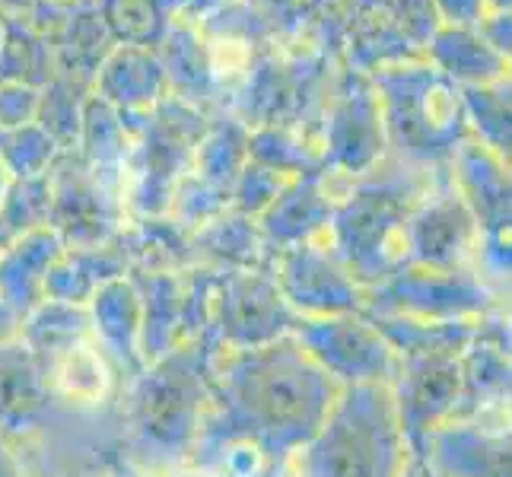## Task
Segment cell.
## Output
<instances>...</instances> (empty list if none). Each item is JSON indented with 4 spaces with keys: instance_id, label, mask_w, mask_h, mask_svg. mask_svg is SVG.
Segmentation results:
<instances>
[{
    "instance_id": "obj_16",
    "label": "cell",
    "mask_w": 512,
    "mask_h": 477,
    "mask_svg": "<svg viewBox=\"0 0 512 477\" xmlns=\"http://www.w3.org/2000/svg\"><path fill=\"white\" fill-rule=\"evenodd\" d=\"M93 96L115 112H150L169 99V80L153 48L115 45L93 74Z\"/></svg>"
},
{
    "instance_id": "obj_18",
    "label": "cell",
    "mask_w": 512,
    "mask_h": 477,
    "mask_svg": "<svg viewBox=\"0 0 512 477\" xmlns=\"http://www.w3.org/2000/svg\"><path fill=\"white\" fill-rule=\"evenodd\" d=\"M64 249V239L51 226L16 236L0 249V299L16 315L26 318L45 299V277Z\"/></svg>"
},
{
    "instance_id": "obj_4",
    "label": "cell",
    "mask_w": 512,
    "mask_h": 477,
    "mask_svg": "<svg viewBox=\"0 0 512 477\" xmlns=\"http://www.w3.org/2000/svg\"><path fill=\"white\" fill-rule=\"evenodd\" d=\"M369 86L379 99L385 144L408 163H449L452 150L468 140L458 86L427 61L379 67Z\"/></svg>"
},
{
    "instance_id": "obj_33",
    "label": "cell",
    "mask_w": 512,
    "mask_h": 477,
    "mask_svg": "<svg viewBox=\"0 0 512 477\" xmlns=\"http://www.w3.org/2000/svg\"><path fill=\"white\" fill-rule=\"evenodd\" d=\"M39 105H42L39 86L4 80L0 83V134L35 125L39 121Z\"/></svg>"
},
{
    "instance_id": "obj_12",
    "label": "cell",
    "mask_w": 512,
    "mask_h": 477,
    "mask_svg": "<svg viewBox=\"0 0 512 477\" xmlns=\"http://www.w3.org/2000/svg\"><path fill=\"white\" fill-rule=\"evenodd\" d=\"M385 147V128L373 86H353L338 99L331 118L325 121V150L319 153L322 169L366 175L379 166Z\"/></svg>"
},
{
    "instance_id": "obj_10",
    "label": "cell",
    "mask_w": 512,
    "mask_h": 477,
    "mask_svg": "<svg viewBox=\"0 0 512 477\" xmlns=\"http://www.w3.org/2000/svg\"><path fill=\"white\" fill-rule=\"evenodd\" d=\"M462 357V353H458ZM458 357H401L392 379V398L411 455H423L427 436L449 423L462 401Z\"/></svg>"
},
{
    "instance_id": "obj_22",
    "label": "cell",
    "mask_w": 512,
    "mask_h": 477,
    "mask_svg": "<svg viewBox=\"0 0 512 477\" xmlns=\"http://www.w3.org/2000/svg\"><path fill=\"white\" fill-rule=\"evenodd\" d=\"M156 55L166 70L169 96L204 112V105L217 93V77L201 29L194 23H172Z\"/></svg>"
},
{
    "instance_id": "obj_39",
    "label": "cell",
    "mask_w": 512,
    "mask_h": 477,
    "mask_svg": "<svg viewBox=\"0 0 512 477\" xmlns=\"http://www.w3.org/2000/svg\"><path fill=\"white\" fill-rule=\"evenodd\" d=\"M398 477H439V474H436L427 462H423L420 455H411V458H408V465H404V471H401Z\"/></svg>"
},
{
    "instance_id": "obj_29",
    "label": "cell",
    "mask_w": 512,
    "mask_h": 477,
    "mask_svg": "<svg viewBox=\"0 0 512 477\" xmlns=\"http://www.w3.org/2000/svg\"><path fill=\"white\" fill-rule=\"evenodd\" d=\"M249 159L277 175H284V179L325 172L319 150L306 147L303 137H296L293 131L277 128V125L249 128Z\"/></svg>"
},
{
    "instance_id": "obj_32",
    "label": "cell",
    "mask_w": 512,
    "mask_h": 477,
    "mask_svg": "<svg viewBox=\"0 0 512 477\" xmlns=\"http://www.w3.org/2000/svg\"><path fill=\"white\" fill-rule=\"evenodd\" d=\"M287 182L290 179H284V175H277L249 159V163L242 166L233 191H229V210H236V214L249 220H258L264 210L277 201V194L287 188Z\"/></svg>"
},
{
    "instance_id": "obj_20",
    "label": "cell",
    "mask_w": 512,
    "mask_h": 477,
    "mask_svg": "<svg viewBox=\"0 0 512 477\" xmlns=\"http://www.w3.org/2000/svg\"><path fill=\"white\" fill-rule=\"evenodd\" d=\"M125 274H131V264L118 236L102 245H86V249H64L45 277V299L86 306L99 287Z\"/></svg>"
},
{
    "instance_id": "obj_46",
    "label": "cell",
    "mask_w": 512,
    "mask_h": 477,
    "mask_svg": "<svg viewBox=\"0 0 512 477\" xmlns=\"http://www.w3.org/2000/svg\"><path fill=\"white\" fill-rule=\"evenodd\" d=\"M0 39H4V13H0Z\"/></svg>"
},
{
    "instance_id": "obj_36",
    "label": "cell",
    "mask_w": 512,
    "mask_h": 477,
    "mask_svg": "<svg viewBox=\"0 0 512 477\" xmlns=\"http://www.w3.org/2000/svg\"><path fill=\"white\" fill-rule=\"evenodd\" d=\"M169 4V13L175 23H194L198 26L201 20H207L210 13L223 10L229 0H166Z\"/></svg>"
},
{
    "instance_id": "obj_31",
    "label": "cell",
    "mask_w": 512,
    "mask_h": 477,
    "mask_svg": "<svg viewBox=\"0 0 512 477\" xmlns=\"http://www.w3.org/2000/svg\"><path fill=\"white\" fill-rule=\"evenodd\" d=\"M51 182L45 179H20L7 182L4 198H0V223L16 239L32 229L51 226Z\"/></svg>"
},
{
    "instance_id": "obj_8",
    "label": "cell",
    "mask_w": 512,
    "mask_h": 477,
    "mask_svg": "<svg viewBox=\"0 0 512 477\" xmlns=\"http://www.w3.org/2000/svg\"><path fill=\"white\" fill-rule=\"evenodd\" d=\"M296 322L274 271H217L214 334L223 350L268 347L287 338Z\"/></svg>"
},
{
    "instance_id": "obj_2",
    "label": "cell",
    "mask_w": 512,
    "mask_h": 477,
    "mask_svg": "<svg viewBox=\"0 0 512 477\" xmlns=\"http://www.w3.org/2000/svg\"><path fill=\"white\" fill-rule=\"evenodd\" d=\"M408 458L392 388L347 385L290 462L299 477H398Z\"/></svg>"
},
{
    "instance_id": "obj_13",
    "label": "cell",
    "mask_w": 512,
    "mask_h": 477,
    "mask_svg": "<svg viewBox=\"0 0 512 477\" xmlns=\"http://www.w3.org/2000/svg\"><path fill=\"white\" fill-rule=\"evenodd\" d=\"M449 185L471 210L481 236L509 233L512 201H509V159L481 147L478 140H462L449 156Z\"/></svg>"
},
{
    "instance_id": "obj_35",
    "label": "cell",
    "mask_w": 512,
    "mask_h": 477,
    "mask_svg": "<svg viewBox=\"0 0 512 477\" xmlns=\"http://www.w3.org/2000/svg\"><path fill=\"white\" fill-rule=\"evenodd\" d=\"M478 35L493 51H497L500 58L509 61V55H512V13L509 10H487V16L478 26Z\"/></svg>"
},
{
    "instance_id": "obj_17",
    "label": "cell",
    "mask_w": 512,
    "mask_h": 477,
    "mask_svg": "<svg viewBox=\"0 0 512 477\" xmlns=\"http://www.w3.org/2000/svg\"><path fill=\"white\" fill-rule=\"evenodd\" d=\"M86 318H90V331L96 334L99 347L118 366H125L134 376L147 366L144 353H140L144 306H140V293L131 274L115 277L105 287H99L86 303Z\"/></svg>"
},
{
    "instance_id": "obj_44",
    "label": "cell",
    "mask_w": 512,
    "mask_h": 477,
    "mask_svg": "<svg viewBox=\"0 0 512 477\" xmlns=\"http://www.w3.org/2000/svg\"><path fill=\"white\" fill-rule=\"evenodd\" d=\"M7 182H10V179L4 175V169H0V198H4V188H7Z\"/></svg>"
},
{
    "instance_id": "obj_40",
    "label": "cell",
    "mask_w": 512,
    "mask_h": 477,
    "mask_svg": "<svg viewBox=\"0 0 512 477\" xmlns=\"http://www.w3.org/2000/svg\"><path fill=\"white\" fill-rule=\"evenodd\" d=\"M35 0H0V13L4 16H23Z\"/></svg>"
},
{
    "instance_id": "obj_28",
    "label": "cell",
    "mask_w": 512,
    "mask_h": 477,
    "mask_svg": "<svg viewBox=\"0 0 512 477\" xmlns=\"http://www.w3.org/2000/svg\"><path fill=\"white\" fill-rule=\"evenodd\" d=\"M458 96H462V115H465L468 137L478 140L481 147L493 150L497 156L509 159V144H512L509 77L497 83H484V86H462Z\"/></svg>"
},
{
    "instance_id": "obj_25",
    "label": "cell",
    "mask_w": 512,
    "mask_h": 477,
    "mask_svg": "<svg viewBox=\"0 0 512 477\" xmlns=\"http://www.w3.org/2000/svg\"><path fill=\"white\" fill-rule=\"evenodd\" d=\"M90 334V318L86 306L58 303V299H42L20 328V344L32 353L35 360H55L61 353L86 344Z\"/></svg>"
},
{
    "instance_id": "obj_3",
    "label": "cell",
    "mask_w": 512,
    "mask_h": 477,
    "mask_svg": "<svg viewBox=\"0 0 512 477\" xmlns=\"http://www.w3.org/2000/svg\"><path fill=\"white\" fill-rule=\"evenodd\" d=\"M220 350L223 347L210 328L137 373L131 395L134 433L156 458L179 462L194 452L207 411L210 369Z\"/></svg>"
},
{
    "instance_id": "obj_1",
    "label": "cell",
    "mask_w": 512,
    "mask_h": 477,
    "mask_svg": "<svg viewBox=\"0 0 512 477\" xmlns=\"http://www.w3.org/2000/svg\"><path fill=\"white\" fill-rule=\"evenodd\" d=\"M341 395L290 334L255 350H220L210 369L194 462L226 443L252 446L264 462H290Z\"/></svg>"
},
{
    "instance_id": "obj_15",
    "label": "cell",
    "mask_w": 512,
    "mask_h": 477,
    "mask_svg": "<svg viewBox=\"0 0 512 477\" xmlns=\"http://www.w3.org/2000/svg\"><path fill=\"white\" fill-rule=\"evenodd\" d=\"M328 172H312L290 179L287 188L277 194V201L255 220L268 249L277 255L293 245L322 239L334 217V201L325 185Z\"/></svg>"
},
{
    "instance_id": "obj_14",
    "label": "cell",
    "mask_w": 512,
    "mask_h": 477,
    "mask_svg": "<svg viewBox=\"0 0 512 477\" xmlns=\"http://www.w3.org/2000/svg\"><path fill=\"white\" fill-rule=\"evenodd\" d=\"M420 458L439 477H509V433L481 427V417L449 420L427 436Z\"/></svg>"
},
{
    "instance_id": "obj_30",
    "label": "cell",
    "mask_w": 512,
    "mask_h": 477,
    "mask_svg": "<svg viewBox=\"0 0 512 477\" xmlns=\"http://www.w3.org/2000/svg\"><path fill=\"white\" fill-rule=\"evenodd\" d=\"M64 147L51 137L39 121L26 128L0 134V169L10 182L20 179H45L58 166Z\"/></svg>"
},
{
    "instance_id": "obj_7",
    "label": "cell",
    "mask_w": 512,
    "mask_h": 477,
    "mask_svg": "<svg viewBox=\"0 0 512 477\" xmlns=\"http://www.w3.org/2000/svg\"><path fill=\"white\" fill-rule=\"evenodd\" d=\"M290 338L341 388L392 385L398 373V353L382 338V331L373 325V318L363 312L299 318L290 331Z\"/></svg>"
},
{
    "instance_id": "obj_38",
    "label": "cell",
    "mask_w": 512,
    "mask_h": 477,
    "mask_svg": "<svg viewBox=\"0 0 512 477\" xmlns=\"http://www.w3.org/2000/svg\"><path fill=\"white\" fill-rule=\"evenodd\" d=\"M252 477H299L293 462H264Z\"/></svg>"
},
{
    "instance_id": "obj_43",
    "label": "cell",
    "mask_w": 512,
    "mask_h": 477,
    "mask_svg": "<svg viewBox=\"0 0 512 477\" xmlns=\"http://www.w3.org/2000/svg\"><path fill=\"white\" fill-rule=\"evenodd\" d=\"M172 477H207L204 471H179V474H172Z\"/></svg>"
},
{
    "instance_id": "obj_41",
    "label": "cell",
    "mask_w": 512,
    "mask_h": 477,
    "mask_svg": "<svg viewBox=\"0 0 512 477\" xmlns=\"http://www.w3.org/2000/svg\"><path fill=\"white\" fill-rule=\"evenodd\" d=\"M512 0H487V10H509Z\"/></svg>"
},
{
    "instance_id": "obj_47",
    "label": "cell",
    "mask_w": 512,
    "mask_h": 477,
    "mask_svg": "<svg viewBox=\"0 0 512 477\" xmlns=\"http://www.w3.org/2000/svg\"><path fill=\"white\" fill-rule=\"evenodd\" d=\"M4 80H7V77H4V67H0V83H4Z\"/></svg>"
},
{
    "instance_id": "obj_11",
    "label": "cell",
    "mask_w": 512,
    "mask_h": 477,
    "mask_svg": "<svg viewBox=\"0 0 512 477\" xmlns=\"http://www.w3.org/2000/svg\"><path fill=\"white\" fill-rule=\"evenodd\" d=\"M408 264L433 271L471 268L478 255L481 229L455 188H443L433 198H420L408 217Z\"/></svg>"
},
{
    "instance_id": "obj_21",
    "label": "cell",
    "mask_w": 512,
    "mask_h": 477,
    "mask_svg": "<svg viewBox=\"0 0 512 477\" xmlns=\"http://www.w3.org/2000/svg\"><path fill=\"white\" fill-rule=\"evenodd\" d=\"M427 64L439 70L449 83L462 86H484L509 77V61L493 51L478 29H446L436 26L427 39Z\"/></svg>"
},
{
    "instance_id": "obj_27",
    "label": "cell",
    "mask_w": 512,
    "mask_h": 477,
    "mask_svg": "<svg viewBox=\"0 0 512 477\" xmlns=\"http://www.w3.org/2000/svg\"><path fill=\"white\" fill-rule=\"evenodd\" d=\"M0 67L7 80H20L29 86H42L55 77V45L35 32L23 16H4V39H0Z\"/></svg>"
},
{
    "instance_id": "obj_26",
    "label": "cell",
    "mask_w": 512,
    "mask_h": 477,
    "mask_svg": "<svg viewBox=\"0 0 512 477\" xmlns=\"http://www.w3.org/2000/svg\"><path fill=\"white\" fill-rule=\"evenodd\" d=\"M115 45L160 48L172 29L166 0H93Z\"/></svg>"
},
{
    "instance_id": "obj_19",
    "label": "cell",
    "mask_w": 512,
    "mask_h": 477,
    "mask_svg": "<svg viewBox=\"0 0 512 477\" xmlns=\"http://www.w3.org/2000/svg\"><path fill=\"white\" fill-rule=\"evenodd\" d=\"M191 258L207 261L214 271H271L274 252L264 242L255 220L223 210L220 217L198 226L188 239Z\"/></svg>"
},
{
    "instance_id": "obj_37",
    "label": "cell",
    "mask_w": 512,
    "mask_h": 477,
    "mask_svg": "<svg viewBox=\"0 0 512 477\" xmlns=\"http://www.w3.org/2000/svg\"><path fill=\"white\" fill-rule=\"evenodd\" d=\"M0 477H26L20 455H16V449L7 443L4 433H0Z\"/></svg>"
},
{
    "instance_id": "obj_24",
    "label": "cell",
    "mask_w": 512,
    "mask_h": 477,
    "mask_svg": "<svg viewBox=\"0 0 512 477\" xmlns=\"http://www.w3.org/2000/svg\"><path fill=\"white\" fill-rule=\"evenodd\" d=\"M401 357H458L478 334V322H423L408 315H369Z\"/></svg>"
},
{
    "instance_id": "obj_45",
    "label": "cell",
    "mask_w": 512,
    "mask_h": 477,
    "mask_svg": "<svg viewBox=\"0 0 512 477\" xmlns=\"http://www.w3.org/2000/svg\"><path fill=\"white\" fill-rule=\"evenodd\" d=\"M115 477H140V474H134V471H131V468H125V471H118V474H115Z\"/></svg>"
},
{
    "instance_id": "obj_42",
    "label": "cell",
    "mask_w": 512,
    "mask_h": 477,
    "mask_svg": "<svg viewBox=\"0 0 512 477\" xmlns=\"http://www.w3.org/2000/svg\"><path fill=\"white\" fill-rule=\"evenodd\" d=\"M13 242V236L4 229V223H0V249H7V245Z\"/></svg>"
},
{
    "instance_id": "obj_6",
    "label": "cell",
    "mask_w": 512,
    "mask_h": 477,
    "mask_svg": "<svg viewBox=\"0 0 512 477\" xmlns=\"http://www.w3.org/2000/svg\"><path fill=\"white\" fill-rule=\"evenodd\" d=\"M497 299L474 268L433 271L404 264L382 284L366 290L363 315H408L423 322H478Z\"/></svg>"
},
{
    "instance_id": "obj_23",
    "label": "cell",
    "mask_w": 512,
    "mask_h": 477,
    "mask_svg": "<svg viewBox=\"0 0 512 477\" xmlns=\"http://www.w3.org/2000/svg\"><path fill=\"white\" fill-rule=\"evenodd\" d=\"M245 163H249V125L226 115L207 121L191 156L194 179L229 201V191H233Z\"/></svg>"
},
{
    "instance_id": "obj_9",
    "label": "cell",
    "mask_w": 512,
    "mask_h": 477,
    "mask_svg": "<svg viewBox=\"0 0 512 477\" xmlns=\"http://www.w3.org/2000/svg\"><path fill=\"white\" fill-rule=\"evenodd\" d=\"M274 280L299 318L353 315L366 309V287L331 245L312 239L274 255Z\"/></svg>"
},
{
    "instance_id": "obj_34",
    "label": "cell",
    "mask_w": 512,
    "mask_h": 477,
    "mask_svg": "<svg viewBox=\"0 0 512 477\" xmlns=\"http://www.w3.org/2000/svg\"><path fill=\"white\" fill-rule=\"evenodd\" d=\"M436 26L446 29H478L487 16V0H430Z\"/></svg>"
},
{
    "instance_id": "obj_5",
    "label": "cell",
    "mask_w": 512,
    "mask_h": 477,
    "mask_svg": "<svg viewBox=\"0 0 512 477\" xmlns=\"http://www.w3.org/2000/svg\"><path fill=\"white\" fill-rule=\"evenodd\" d=\"M417 194L408 179H388L366 172V179L350 188L347 198L334 204L328 223L331 249L347 271L369 290L408 264V217L417 207Z\"/></svg>"
}]
</instances>
